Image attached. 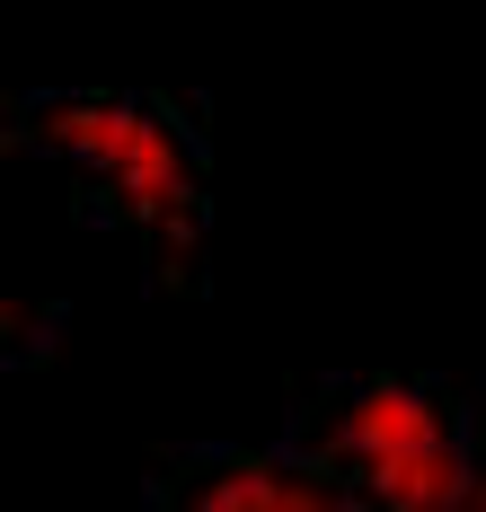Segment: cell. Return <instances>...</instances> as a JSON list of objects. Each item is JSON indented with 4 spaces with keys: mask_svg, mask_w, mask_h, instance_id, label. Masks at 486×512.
Masks as SVG:
<instances>
[{
    "mask_svg": "<svg viewBox=\"0 0 486 512\" xmlns=\"http://www.w3.org/2000/svg\"><path fill=\"white\" fill-rule=\"evenodd\" d=\"M18 142L71 168L80 204L133 230L151 248V274L177 283L195 248H204V115L177 98H115V89H71V98H36L9 115Z\"/></svg>",
    "mask_w": 486,
    "mask_h": 512,
    "instance_id": "1",
    "label": "cell"
},
{
    "mask_svg": "<svg viewBox=\"0 0 486 512\" xmlns=\"http://www.w3.org/2000/svg\"><path fill=\"white\" fill-rule=\"evenodd\" d=\"M478 512H486V495H478Z\"/></svg>",
    "mask_w": 486,
    "mask_h": 512,
    "instance_id": "2",
    "label": "cell"
}]
</instances>
